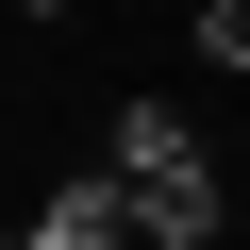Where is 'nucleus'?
<instances>
[{
    "label": "nucleus",
    "instance_id": "nucleus-1",
    "mask_svg": "<svg viewBox=\"0 0 250 250\" xmlns=\"http://www.w3.org/2000/svg\"><path fill=\"white\" fill-rule=\"evenodd\" d=\"M100 167L134 184V250H217V233H233V200H217V150L184 134L167 100H117V134H100Z\"/></svg>",
    "mask_w": 250,
    "mask_h": 250
},
{
    "label": "nucleus",
    "instance_id": "nucleus-2",
    "mask_svg": "<svg viewBox=\"0 0 250 250\" xmlns=\"http://www.w3.org/2000/svg\"><path fill=\"white\" fill-rule=\"evenodd\" d=\"M17 250H134V184H117V167H83V184H50V200L17 217Z\"/></svg>",
    "mask_w": 250,
    "mask_h": 250
},
{
    "label": "nucleus",
    "instance_id": "nucleus-3",
    "mask_svg": "<svg viewBox=\"0 0 250 250\" xmlns=\"http://www.w3.org/2000/svg\"><path fill=\"white\" fill-rule=\"evenodd\" d=\"M184 50H200V67H233V83H250V0H200V17H184Z\"/></svg>",
    "mask_w": 250,
    "mask_h": 250
}]
</instances>
